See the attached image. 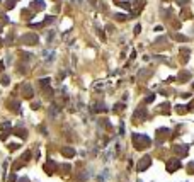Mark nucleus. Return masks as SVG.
<instances>
[{"label": "nucleus", "instance_id": "nucleus-1", "mask_svg": "<svg viewBox=\"0 0 194 182\" xmlns=\"http://www.w3.org/2000/svg\"><path fill=\"white\" fill-rule=\"evenodd\" d=\"M148 165H150V158L145 157L143 160H140V163H138V170H146Z\"/></svg>", "mask_w": 194, "mask_h": 182}, {"label": "nucleus", "instance_id": "nucleus-2", "mask_svg": "<svg viewBox=\"0 0 194 182\" xmlns=\"http://www.w3.org/2000/svg\"><path fill=\"white\" fill-rule=\"evenodd\" d=\"M179 167H181V163H179L177 160H170V162L167 163V170H170V172H174V170H177Z\"/></svg>", "mask_w": 194, "mask_h": 182}]
</instances>
